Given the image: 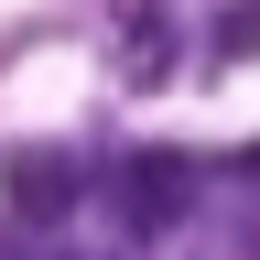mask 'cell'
<instances>
[{
  "label": "cell",
  "mask_w": 260,
  "mask_h": 260,
  "mask_svg": "<svg viewBox=\"0 0 260 260\" xmlns=\"http://www.w3.org/2000/svg\"><path fill=\"white\" fill-rule=\"evenodd\" d=\"M206 54H217V65L260 54V0H217V11H206Z\"/></svg>",
  "instance_id": "obj_4"
},
{
  "label": "cell",
  "mask_w": 260,
  "mask_h": 260,
  "mask_svg": "<svg viewBox=\"0 0 260 260\" xmlns=\"http://www.w3.org/2000/svg\"><path fill=\"white\" fill-rule=\"evenodd\" d=\"M76 195H87L76 152H54V141H11V152H0V206H11V217H32V228H44V217H65V206H76Z\"/></svg>",
  "instance_id": "obj_2"
},
{
  "label": "cell",
  "mask_w": 260,
  "mask_h": 260,
  "mask_svg": "<svg viewBox=\"0 0 260 260\" xmlns=\"http://www.w3.org/2000/svg\"><path fill=\"white\" fill-rule=\"evenodd\" d=\"M109 195H119V228L130 239H162V228L195 217V195H206V162H195L184 141H141L109 162Z\"/></svg>",
  "instance_id": "obj_1"
},
{
  "label": "cell",
  "mask_w": 260,
  "mask_h": 260,
  "mask_svg": "<svg viewBox=\"0 0 260 260\" xmlns=\"http://www.w3.org/2000/svg\"><path fill=\"white\" fill-rule=\"evenodd\" d=\"M174 65H184V22L162 0H130L119 11V87H162Z\"/></svg>",
  "instance_id": "obj_3"
}]
</instances>
